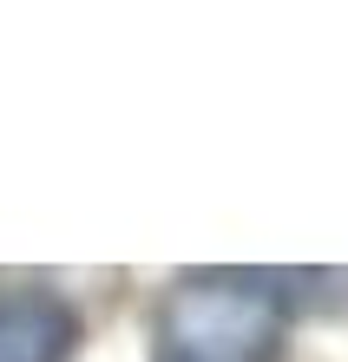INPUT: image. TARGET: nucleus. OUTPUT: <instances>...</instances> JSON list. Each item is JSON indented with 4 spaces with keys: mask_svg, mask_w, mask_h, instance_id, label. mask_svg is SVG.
<instances>
[{
    "mask_svg": "<svg viewBox=\"0 0 348 362\" xmlns=\"http://www.w3.org/2000/svg\"><path fill=\"white\" fill-rule=\"evenodd\" d=\"M289 303L270 276H184L158 310V362H282Z\"/></svg>",
    "mask_w": 348,
    "mask_h": 362,
    "instance_id": "obj_1",
    "label": "nucleus"
},
{
    "mask_svg": "<svg viewBox=\"0 0 348 362\" xmlns=\"http://www.w3.org/2000/svg\"><path fill=\"white\" fill-rule=\"evenodd\" d=\"M79 310L59 290H0V362H73Z\"/></svg>",
    "mask_w": 348,
    "mask_h": 362,
    "instance_id": "obj_2",
    "label": "nucleus"
}]
</instances>
